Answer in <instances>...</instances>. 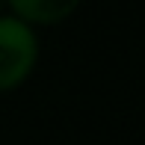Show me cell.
Returning a JSON list of instances; mask_svg holds the SVG:
<instances>
[{
    "mask_svg": "<svg viewBox=\"0 0 145 145\" xmlns=\"http://www.w3.org/2000/svg\"><path fill=\"white\" fill-rule=\"evenodd\" d=\"M77 9L74 0H15L9 3V15L24 24H59Z\"/></svg>",
    "mask_w": 145,
    "mask_h": 145,
    "instance_id": "obj_2",
    "label": "cell"
},
{
    "mask_svg": "<svg viewBox=\"0 0 145 145\" xmlns=\"http://www.w3.org/2000/svg\"><path fill=\"white\" fill-rule=\"evenodd\" d=\"M0 12H3V6H0Z\"/></svg>",
    "mask_w": 145,
    "mask_h": 145,
    "instance_id": "obj_3",
    "label": "cell"
},
{
    "mask_svg": "<svg viewBox=\"0 0 145 145\" xmlns=\"http://www.w3.org/2000/svg\"><path fill=\"white\" fill-rule=\"evenodd\" d=\"M39 42L30 24L0 12V89H12L33 71Z\"/></svg>",
    "mask_w": 145,
    "mask_h": 145,
    "instance_id": "obj_1",
    "label": "cell"
}]
</instances>
